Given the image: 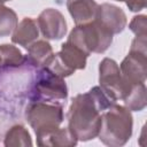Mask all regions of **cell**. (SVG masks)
<instances>
[{"label": "cell", "mask_w": 147, "mask_h": 147, "mask_svg": "<svg viewBox=\"0 0 147 147\" xmlns=\"http://www.w3.org/2000/svg\"><path fill=\"white\" fill-rule=\"evenodd\" d=\"M116 103L100 86L77 94L68 110V129L79 141H88L98 137L103 110Z\"/></svg>", "instance_id": "1"}, {"label": "cell", "mask_w": 147, "mask_h": 147, "mask_svg": "<svg viewBox=\"0 0 147 147\" xmlns=\"http://www.w3.org/2000/svg\"><path fill=\"white\" fill-rule=\"evenodd\" d=\"M133 118L125 107L114 103L101 114V125L98 133L100 141L110 147L125 145L132 136Z\"/></svg>", "instance_id": "2"}, {"label": "cell", "mask_w": 147, "mask_h": 147, "mask_svg": "<svg viewBox=\"0 0 147 147\" xmlns=\"http://www.w3.org/2000/svg\"><path fill=\"white\" fill-rule=\"evenodd\" d=\"M113 36L96 20H93L76 25L69 33L67 41L80 48L85 54L91 55L92 53L106 52L113 42Z\"/></svg>", "instance_id": "3"}, {"label": "cell", "mask_w": 147, "mask_h": 147, "mask_svg": "<svg viewBox=\"0 0 147 147\" xmlns=\"http://www.w3.org/2000/svg\"><path fill=\"white\" fill-rule=\"evenodd\" d=\"M63 118L62 103L31 100L25 108V119L33 129L36 136L60 126Z\"/></svg>", "instance_id": "4"}, {"label": "cell", "mask_w": 147, "mask_h": 147, "mask_svg": "<svg viewBox=\"0 0 147 147\" xmlns=\"http://www.w3.org/2000/svg\"><path fill=\"white\" fill-rule=\"evenodd\" d=\"M67 98L68 87L64 78L56 76L47 68H40L33 83L31 100H41L63 105Z\"/></svg>", "instance_id": "5"}, {"label": "cell", "mask_w": 147, "mask_h": 147, "mask_svg": "<svg viewBox=\"0 0 147 147\" xmlns=\"http://www.w3.org/2000/svg\"><path fill=\"white\" fill-rule=\"evenodd\" d=\"M87 54L74 44L65 41L61 45V51L55 53L46 67L49 71L62 78L69 77L77 70H83L86 67Z\"/></svg>", "instance_id": "6"}, {"label": "cell", "mask_w": 147, "mask_h": 147, "mask_svg": "<svg viewBox=\"0 0 147 147\" xmlns=\"http://www.w3.org/2000/svg\"><path fill=\"white\" fill-rule=\"evenodd\" d=\"M99 86L114 101L122 100L129 85L124 82L115 60L105 57L99 64Z\"/></svg>", "instance_id": "7"}, {"label": "cell", "mask_w": 147, "mask_h": 147, "mask_svg": "<svg viewBox=\"0 0 147 147\" xmlns=\"http://www.w3.org/2000/svg\"><path fill=\"white\" fill-rule=\"evenodd\" d=\"M147 52L130 49L129 54L119 64V70L124 82L127 85H134L146 82L147 77Z\"/></svg>", "instance_id": "8"}, {"label": "cell", "mask_w": 147, "mask_h": 147, "mask_svg": "<svg viewBox=\"0 0 147 147\" xmlns=\"http://www.w3.org/2000/svg\"><path fill=\"white\" fill-rule=\"evenodd\" d=\"M37 24L46 39L60 40L67 33V21L64 16L54 8L44 9L37 18Z\"/></svg>", "instance_id": "9"}, {"label": "cell", "mask_w": 147, "mask_h": 147, "mask_svg": "<svg viewBox=\"0 0 147 147\" xmlns=\"http://www.w3.org/2000/svg\"><path fill=\"white\" fill-rule=\"evenodd\" d=\"M94 20L105 26L111 34L121 33L127 24V18L123 9L107 2L98 5Z\"/></svg>", "instance_id": "10"}, {"label": "cell", "mask_w": 147, "mask_h": 147, "mask_svg": "<svg viewBox=\"0 0 147 147\" xmlns=\"http://www.w3.org/2000/svg\"><path fill=\"white\" fill-rule=\"evenodd\" d=\"M37 145L46 147H72L76 146L78 140L69 131L68 127H55L37 134Z\"/></svg>", "instance_id": "11"}, {"label": "cell", "mask_w": 147, "mask_h": 147, "mask_svg": "<svg viewBox=\"0 0 147 147\" xmlns=\"http://www.w3.org/2000/svg\"><path fill=\"white\" fill-rule=\"evenodd\" d=\"M67 8L76 25L94 20L98 3L94 0H67Z\"/></svg>", "instance_id": "12"}, {"label": "cell", "mask_w": 147, "mask_h": 147, "mask_svg": "<svg viewBox=\"0 0 147 147\" xmlns=\"http://www.w3.org/2000/svg\"><path fill=\"white\" fill-rule=\"evenodd\" d=\"M38 36L39 28L37 21L31 17H24L14 29L11 41L16 45H21L24 48H28L33 41L38 39Z\"/></svg>", "instance_id": "13"}, {"label": "cell", "mask_w": 147, "mask_h": 147, "mask_svg": "<svg viewBox=\"0 0 147 147\" xmlns=\"http://www.w3.org/2000/svg\"><path fill=\"white\" fill-rule=\"evenodd\" d=\"M26 49L28 55L25 60L31 65L39 69L46 67V64L54 55L52 45L47 40H36Z\"/></svg>", "instance_id": "14"}, {"label": "cell", "mask_w": 147, "mask_h": 147, "mask_svg": "<svg viewBox=\"0 0 147 147\" xmlns=\"http://www.w3.org/2000/svg\"><path fill=\"white\" fill-rule=\"evenodd\" d=\"M146 85L145 83L129 85L127 91L122 99L124 101V106L130 111H141L145 109L147 105L146 99Z\"/></svg>", "instance_id": "15"}, {"label": "cell", "mask_w": 147, "mask_h": 147, "mask_svg": "<svg viewBox=\"0 0 147 147\" xmlns=\"http://www.w3.org/2000/svg\"><path fill=\"white\" fill-rule=\"evenodd\" d=\"M3 145L6 147H17V146H32V139L29 131L23 125H14L11 126L5 136Z\"/></svg>", "instance_id": "16"}, {"label": "cell", "mask_w": 147, "mask_h": 147, "mask_svg": "<svg viewBox=\"0 0 147 147\" xmlns=\"http://www.w3.org/2000/svg\"><path fill=\"white\" fill-rule=\"evenodd\" d=\"M0 61L2 69L18 68L24 63L25 57L16 46L9 44H2L0 45Z\"/></svg>", "instance_id": "17"}, {"label": "cell", "mask_w": 147, "mask_h": 147, "mask_svg": "<svg viewBox=\"0 0 147 147\" xmlns=\"http://www.w3.org/2000/svg\"><path fill=\"white\" fill-rule=\"evenodd\" d=\"M17 23L18 18L16 13L3 3H0V38L13 33Z\"/></svg>", "instance_id": "18"}, {"label": "cell", "mask_w": 147, "mask_h": 147, "mask_svg": "<svg viewBox=\"0 0 147 147\" xmlns=\"http://www.w3.org/2000/svg\"><path fill=\"white\" fill-rule=\"evenodd\" d=\"M130 30L136 34V37L147 38V17L146 15H138L132 18L129 24Z\"/></svg>", "instance_id": "19"}, {"label": "cell", "mask_w": 147, "mask_h": 147, "mask_svg": "<svg viewBox=\"0 0 147 147\" xmlns=\"http://www.w3.org/2000/svg\"><path fill=\"white\" fill-rule=\"evenodd\" d=\"M131 11H140L146 7V0H123Z\"/></svg>", "instance_id": "20"}, {"label": "cell", "mask_w": 147, "mask_h": 147, "mask_svg": "<svg viewBox=\"0 0 147 147\" xmlns=\"http://www.w3.org/2000/svg\"><path fill=\"white\" fill-rule=\"evenodd\" d=\"M7 1H10V0H0V3H5V2H7Z\"/></svg>", "instance_id": "21"}, {"label": "cell", "mask_w": 147, "mask_h": 147, "mask_svg": "<svg viewBox=\"0 0 147 147\" xmlns=\"http://www.w3.org/2000/svg\"><path fill=\"white\" fill-rule=\"evenodd\" d=\"M1 69H2V68H1V61H0V70H1Z\"/></svg>", "instance_id": "22"}]
</instances>
